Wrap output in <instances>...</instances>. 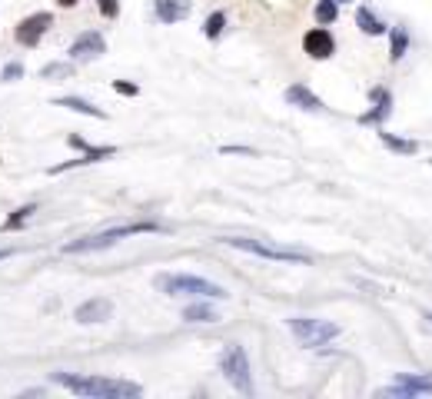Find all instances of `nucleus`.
I'll return each instance as SVG.
<instances>
[{"instance_id": "nucleus-32", "label": "nucleus", "mask_w": 432, "mask_h": 399, "mask_svg": "<svg viewBox=\"0 0 432 399\" xmlns=\"http://www.w3.org/2000/svg\"><path fill=\"white\" fill-rule=\"evenodd\" d=\"M336 4H353V0H336Z\"/></svg>"}, {"instance_id": "nucleus-16", "label": "nucleus", "mask_w": 432, "mask_h": 399, "mask_svg": "<svg viewBox=\"0 0 432 399\" xmlns=\"http://www.w3.org/2000/svg\"><path fill=\"white\" fill-rule=\"evenodd\" d=\"M54 107H64V110H74V113H84V117H94V120H106V110L94 107L90 100L84 97H57Z\"/></svg>"}, {"instance_id": "nucleus-18", "label": "nucleus", "mask_w": 432, "mask_h": 399, "mask_svg": "<svg viewBox=\"0 0 432 399\" xmlns=\"http://www.w3.org/2000/svg\"><path fill=\"white\" fill-rule=\"evenodd\" d=\"M379 140H383L386 150H393V153H399V156H413V153H419V143H416V140L396 136V133H389L386 127H379Z\"/></svg>"}, {"instance_id": "nucleus-31", "label": "nucleus", "mask_w": 432, "mask_h": 399, "mask_svg": "<svg viewBox=\"0 0 432 399\" xmlns=\"http://www.w3.org/2000/svg\"><path fill=\"white\" fill-rule=\"evenodd\" d=\"M14 253H17V250H0V260H10Z\"/></svg>"}, {"instance_id": "nucleus-19", "label": "nucleus", "mask_w": 432, "mask_h": 399, "mask_svg": "<svg viewBox=\"0 0 432 399\" xmlns=\"http://www.w3.org/2000/svg\"><path fill=\"white\" fill-rule=\"evenodd\" d=\"M77 74V64L74 60H50L40 67V80H70Z\"/></svg>"}, {"instance_id": "nucleus-24", "label": "nucleus", "mask_w": 432, "mask_h": 399, "mask_svg": "<svg viewBox=\"0 0 432 399\" xmlns=\"http://www.w3.org/2000/svg\"><path fill=\"white\" fill-rule=\"evenodd\" d=\"M223 30H226V14H223V10H213L210 17L203 20V37H206V40H220Z\"/></svg>"}, {"instance_id": "nucleus-26", "label": "nucleus", "mask_w": 432, "mask_h": 399, "mask_svg": "<svg viewBox=\"0 0 432 399\" xmlns=\"http://www.w3.org/2000/svg\"><path fill=\"white\" fill-rule=\"evenodd\" d=\"M96 10H100L106 20H116L120 17V0H96Z\"/></svg>"}, {"instance_id": "nucleus-21", "label": "nucleus", "mask_w": 432, "mask_h": 399, "mask_svg": "<svg viewBox=\"0 0 432 399\" xmlns=\"http://www.w3.org/2000/svg\"><path fill=\"white\" fill-rule=\"evenodd\" d=\"M37 213V203H27V206H17L14 213L0 223V233H17V230H24V223H27L30 216Z\"/></svg>"}, {"instance_id": "nucleus-1", "label": "nucleus", "mask_w": 432, "mask_h": 399, "mask_svg": "<svg viewBox=\"0 0 432 399\" xmlns=\"http://www.w3.org/2000/svg\"><path fill=\"white\" fill-rule=\"evenodd\" d=\"M50 380L64 386L74 396L84 399H134L144 396V386L134 380H114V376H80V373H50Z\"/></svg>"}, {"instance_id": "nucleus-11", "label": "nucleus", "mask_w": 432, "mask_h": 399, "mask_svg": "<svg viewBox=\"0 0 432 399\" xmlns=\"http://www.w3.org/2000/svg\"><path fill=\"white\" fill-rule=\"evenodd\" d=\"M303 54L313 60H329L333 54H336V37L329 34V27H313L306 30V37H303Z\"/></svg>"}, {"instance_id": "nucleus-7", "label": "nucleus", "mask_w": 432, "mask_h": 399, "mask_svg": "<svg viewBox=\"0 0 432 399\" xmlns=\"http://www.w3.org/2000/svg\"><path fill=\"white\" fill-rule=\"evenodd\" d=\"M54 27V14L50 10H37V14H30V17H24L14 27V40H17L20 47H27L34 50L40 44V40L47 37V30Z\"/></svg>"}, {"instance_id": "nucleus-28", "label": "nucleus", "mask_w": 432, "mask_h": 399, "mask_svg": "<svg viewBox=\"0 0 432 399\" xmlns=\"http://www.w3.org/2000/svg\"><path fill=\"white\" fill-rule=\"evenodd\" d=\"M114 90L120 94V97H136V94H140V87L130 84V80H114Z\"/></svg>"}, {"instance_id": "nucleus-14", "label": "nucleus", "mask_w": 432, "mask_h": 399, "mask_svg": "<svg viewBox=\"0 0 432 399\" xmlns=\"http://www.w3.org/2000/svg\"><path fill=\"white\" fill-rule=\"evenodd\" d=\"M193 4L190 0H154V14L160 24H166V27H173V24H180V20L190 17Z\"/></svg>"}, {"instance_id": "nucleus-33", "label": "nucleus", "mask_w": 432, "mask_h": 399, "mask_svg": "<svg viewBox=\"0 0 432 399\" xmlns=\"http://www.w3.org/2000/svg\"><path fill=\"white\" fill-rule=\"evenodd\" d=\"M426 320H429V323H432V313H426Z\"/></svg>"}, {"instance_id": "nucleus-20", "label": "nucleus", "mask_w": 432, "mask_h": 399, "mask_svg": "<svg viewBox=\"0 0 432 399\" xmlns=\"http://www.w3.org/2000/svg\"><path fill=\"white\" fill-rule=\"evenodd\" d=\"M183 320L186 323H216L220 313L213 310L210 303H186V306H183Z\"/></svg>"}, {"instance_id": "nucleus-29", "label": "nucleus", "mask_w": 432, "mask_h": 399, "mask_svg": "<svg viewBox=\"0 0 432 399\" xmlns=\"http://www.w3.org/2000/svg\"><path fill=\"white\" fill-rule=\"evenodd\" d=\"M220 153L233 156V153H240V156H259V150H253V146H223Z\"/></svg>"}, {"instance_id": "nucleus-10", "label": "nucleus", "mask_w": 432, "mask_h": 399, "mask_svg": "<svg viewBox=\"0 0 432 399\" xmlns=\"http://www.w3.org/2000/svg\"><path fill=\"white\" fill-rule=\"evenodd\" d=\"M369 103H373V107L359 117V123H363V127H383L386 120L393 117V94L386 87H373L369 90Z\"/></svg>"}, {"instance_id": "nucleus-5", "label": "nucleus", "mask_w": 432, "mask_h": 399, "mask_svg": "<svg viewBox=\"0 0 432 399\" xmlns=\"http://www.w3.org/2000/svg\"><path fill=\"white\" fill-rule=\"evenodd\" d=\"M220 373H223V380L230 383L236 393H243V396H253V393H256L250 356H246V350H243L240 343H230V346L220 353Z\"/></svg>"}, {"instance_id": "nucleus-2", "label": "nucleus", "mask_w": 432, "mask_h": 399, "mask_svg": "<svg viewBox=\"0 0 432 399\" xmlns=\"http://www.w3.org/2000/svg\"><path fill=\"white\" fill-rule=\"evenodd\" d=\"M166 226L154 223V220H136V223H120V226H110V230H100V233H90V236H80V240H70L64 246V253H96V250H106V246L120 243L126 236H140V233H164Z\"/></svg>"}, {"instance_id": "nucleus-4", "label": "nucleus", "mask_w": 432, "mask_h": 399, "mask_svg": "<svg viewBox=\"0 0 432 399\" xmlns=\"http://www.w3.org/2000/svg\"><path fill=\"white\" fill-rule=\"evenodd\" d=\"M220 243L233 246V250H243V253L263 256V260H273V263H299V266L313 263V256H309V253L286 250V246H276V243H263V240H250V236H223Z\"/></svg>"}, {"instance_id": "nucleus-15", "label": "nucleus", "mask_w": 432, "mask_h": 399, "mask_svg": "<svg viewBox=\"0 0 432 399\" xmlns=\"http://www.w3.org/2000/svg\"><path fill=\"white\" fill-rule=\"evenodd\" d=\"M106 156H116V146H104V150H96V153H80L77 160H67V163H57V166H47V176H60L74 170V166H90V163H100Z\"/></svg>"}, {"instance_id": "nucleus-13", "label": "nucleus", "mask_w": 432, "mask_h": 399, "mask_svg": "<svg viewBox=\"0 0 432 399\" xmlns=\"http://www.w3.org/2000/svg\"><path fill=\"white\" fill-rule=\"evenodd\" d=\"M283 100H286L289 107L306 110V113H323V110H326V103H323L306 84H293V87H286L283 90Z\"/></svg>"}, {"instance_id": "nucleus-25", "label": "nucleus", "mask_w": 432, "mask_h": 399, "mask_svg": "<svg viewBox=\"0 0 432 399\" xmlns=\"http://www.w3.org/2000/svg\"><path fill=\"white\" fill-rule=\"evenodd\" d=\"M27 77V70H24V64L20 60H10V64H4V70H0V84H17V80Z\"/></svg>"}, {"instance_id": "nucleus-23", "label": "nucleus", "mask_w": 432, "mask_h": 399, "mask_svg": "<svg viewBox=\"0 0 432 399\" xmlns=\"http://www.w3.org/2000/svg\"><path fill=\"white\" fill-rule=\"evenodd\" d=\"M313 17H316V24H323V27H333V24L339 20V4L336 0H316Z\"/></svg>"}, {"instance_id": "nucleus-9", "label": "nucleus", "mask_w": 432, "mask_h": 399, "mask_svg": "<svg viewBox=\"0 0 432 399\" xmlns=\"http://www.w3.org/2000/svg\"><path fill=\"white\" fill-rule=\"evenodd\" d=\"M104 54H106V40L100 30H84V34H77L74 44L67 47V57L74 60V64H90V60L104 57Z\"/></svg>"}, {"instance_id": "nucleus-27", "label": "nucleus", "mask_w": 432, "mask_h": 399, "mask_svg": "<svg viewBox=\"0 0 432 399\" xmlns=\"http://www.w3.org/2000/svg\"><path fill=\"white\" fill-rule=\"evenodd\" d=\"M67 143L74 146L77 153H96V150H104V146H90V143L84 140V136H77V133H70V136H67Z\"/></svg>"}, {"instance_id": "nucleus-17", "label": "nucleus", "mask_w": 432, "mask_h": 399, "mask_svg": "<svg viewBox=\"0 0 432 399\" xmlns=\"http://www.w3.org/2000/svg\"><path fill=\"white\" fill-rule=\"evenodd\" d=\"M356 27L363 30L366 37H383V34H389V27H386L383 20L376 17L369 7H359V10H356Z\"/></svg>"}, {"instance_id": "nucleus-8", "label": "nucleus", "mask_w": 432, "mask_h": 399, "mask_svg": "<svg viewBox=\"0 0 432 399\" xmlns=\"http://www.w3.org/2000/svg\"><path fill=\"white\" fill-rule=\"evenodd\" d=\"M383 396H399V399L432 396V373H396L393 386H386Z\"/></svg>"}, {"instance_id": "nucleus-3", "label": "nucleus", "mask_w": 432, "mask_h": 399, "mask_svg": "<svg viewBox=\"0 0 432 399\" xmlns=\"http://www.w3.org/2000/svg\"><path fill=\"white\" fill-rule=\"evenodd\" d=\"M154 286L166 296H200V300H226L230 296L220 283L196 276V273H156Z\"/></svg>"}, {"instance_id": "nucleus-30", "label": "nucleus", "mask_w": 432, "mask_h": 399, "mask_svg": "<svg viewBox=\"0 0 432 399\" xmlns=\"http://www.w3.org/2000/svg\"><path fill=\"white\" fill-rule=\"evenodd\" d=\"M54 4H57V7H64V10H74L80 0H54Z\"/></svg>"}, {"instance_id": "nucleus-22", "label": "nucleus", "mask_w": 432, "mask_h": 399, "mask_svg": "<svg viewBox=\"0 0 432 399\" xmlns=\"http://www.w3.org/2000/svg\"><path fill=\"white\" fill-rule=\"evenodd\" d=\"M409 50V30L406 27H389V60L399 64Z\"/></svg>"}, {"instance_id": "nucleus-12", "label": "nucleus", "mask_w": 432, "mask_h": 399, "mask_svg": "<svg viewBox=\"0 0 432 399\" xmlns=\"http://www.w3.org/2000/svg\"><path fill=\"white\" fill-rule=\"evenodd\" d=\"M114 316V300H106V296H90V300H84L74 310V320L80 323V326H94V323H106Z\"/></svg>"}, {"instance_id": "nucleus-6", "label": "nucleus", "mask_w": 432, "mask_h": 399, "mask_svg": "<svg viewBox=\"0 0 432 399\" xmlns=\"http://www.w3.org/2000/svg\"><path fill=\"white\" fill-rule=\"evenodd\" d=\"M289 330H293V336H296L303 346H323V343L339 336L336 323L313 320V316H293V320H289Z\"/></svg>"}]
</instances>
